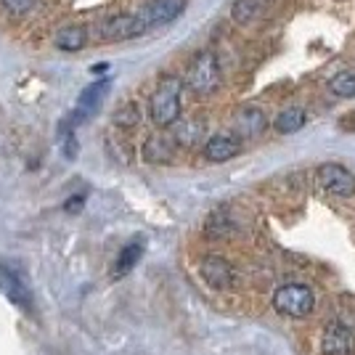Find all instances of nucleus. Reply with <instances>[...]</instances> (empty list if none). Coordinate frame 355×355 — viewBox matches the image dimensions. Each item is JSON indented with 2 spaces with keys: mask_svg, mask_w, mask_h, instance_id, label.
Masks as SVG:
<instances>
[{
  "mask_svg": "<svg viewBox=\"0 0 355 355\" xmlns=\"http://www.w3.org/2000/svg\"><path fill=\"white\" fill-rule=\"evenodd\" d=\"M0 3L11 16H27L35 8V0H0Z\"/></svg>",
  "mask_w": 355,
  "mask_h": 355,
  "instance_id": "22",
  "label": "nucleus"
},
{
  "mask_svg": "<svg viewBox=\"0 0 355 355\" xmlns=\"http://www.w3.org/2000/svg\"><path fill=\"white\" fill-rule=\"evenodd\" d=\"M0 289L6 292V297L14 302L21 311H32V297L27 292V286L16 279V273L11 270H0Z\"/></svg>",
  "mask_w": 355,
  "mask_h": 355,
  "instance_id": "12",
  "label": "nucleus"
},
{
  "mask_svg": "<svg viewBox=\"0 0 355 355\" xmlns=\"http://www.w3.org/2000/svg\"><path fill=\"white\" fill-rule=\"evenodd\" d=\"M239 151H241V138L236 133L209 135L205 148H202V154H205L207 162H228V159L239 157Z\"/></svg>",
  "mask_w": 355,
  "mask_h": 355,
  "instance_id": "8",
  "label": "nucleus"
},
{
  "mask_svg": "<svg viewBox=\"0 0 355 355\" xmlns=\"http://www.w3.org/2000/svg\"><path fill=\"white\" fill-rule=\"evenodd\" d=\"M205 133V128H202V122H178L175 128V141L180 146H193L199 138Z\"/></svg>",
  "mask_w": 355,
  "mask_h": 355,
  "instance_id": "19",
  "label": "nucleus"
},
{
  "mask_svg": "<svg viewBox=\"0 0 355 355\" xmlns=\"http://www.w3.org/2000/svg\"><path fill=\"white\" fill-rule=\"evenodd\" d=\"M144 157H146L148 162H170L173 144L167 138H162V135H154V138H148L146 144H144Z\"/></svg>",
  "mask_w": 355,
  "mask_h": 355,
  "instance_id": "17",
  "label": "nucleus"
},
{
  "mask_svg": "<svg viewBox=\"0 0 355 355\" xmlns=\"http://www.w3.org/2000/svg\"><path fill=\"white\" fill-rule=\"evenodd\" d=\"M144 239H133V241H128L117 254V263H114V279H122V276H128L135 266H138V260L144 257Z\"/></svg>",
  "mask_w": 355,
  "mask_h": 355,
  "instance_id": "13",
  "label": "nucleus"
},
{
  "mask_svg": "<svg viewBox=\"0 0 355 355\" xmlns=\"http://www.w3.org/2000/svg\"><path fill=\"white\" fill-rule=\"evenodd\" d=\"M148 30L144 14H119L106 19L101 24V35L112 43H125V40H133V37H141L144 32Z\"/></svg>",
  "mask_w": 355,
  "mask_h": 355,
  "instance_id": "6",
  "label": "nucleus"
},
{
  "mask_svg": "<svg viewBox=\"0 0 355 355\" xmlns=\"http://www.w3.org/2000/svg\"><path fill=\"white\" fill-rule=\"evenodd\" d=\"M183 11H186V0H151L141 14L146 19L148 30H151V27H162V24L175 21Z\"/></svg>",
  "mask_w": 355,
  "mask_h": 355,
  "instance_id": "10",
  "label": "nucleus"
},
{
  "mask_svg": "<svg viewBox=\"0 0 355 355\" xmlns=\"http://www.w3.org/2000/svg\"><path fill=\"white\" fill-rule=\"evenodd\" d=\"M273 308L289 318H305L315 308V295L305 284H282L273 292Z\"/></svg>",
  "mask_w": 355,
  "mask_h": 355,
  "instance_id": "2",
  "label": "nucleus"
},
{
  "mask_svg": "<svg viewBox=\"0 0 355 355\" xmlns=\"http://www.w3.org/2000/svg\"><path fill=\"white\" fill-rule=\"evenodd\" d=\"M315 180L326 193L331 196H353L355 193V175L337 162H326L315 170Z\"/></svg>",
  "mask_w": 355,
  "mask_h": 355,
  "instance_id": "5",
  "label": "nucleus"
},
{
  "mask_svg": "<svg viewBox=\"0 0 355 355\" xmlns=\"http://www.w3.org/2000/svg\"><path fill=\"white\" fill-rule=\"evenodd\" d=\"M321 350L324 355H353L355 353V334L340 321L326 324L321 334Z\"/></svg>",
  "mask_w": 355,
  "mask_h": 355,
  "instance_id": "7",
  "label": "nucleus"
},
{
  "mask_svg": "<svg viewBox=\"0 0 355 355\" xmlns=\"http://www.w3.org/2000/svg\"><path fill=\"white\" fill-rule=\"evenodd\" d=\"M199 276L202 282L212 286V289H231L239 282V270L234 268L231 260H225L220 254H207L202 263H199Z\"/></svg>",
  "mask_w": 355,
  "mask_h": 355,
  "instance_id": "4",
  "label": "nucleus"
},
{
  "mask_svg": "<svg viewBox=\"0 0 355 355\" xmlns=\"http://www.w3.org/2000/svg\"><path fill=\"white\" fill-rule=\"evenodd\" d=\"M305 122H308V112L302 106H289V109L279 112V117L273 119V128H276V133L292 135L297 130H302Z\"/></svg>",
  "mask_w": 355,
  "mask_h": 355,
  "instance_id": "14",
  "label": "nucleus"
},
{
  "mask_svg": "<svg viewBox=\"0 0 355 355\" xmlns=\"http://www.w3.org/2000/svg\"><path fill=\"white\" fill-rule=\"evenodd\" d=\"M186 85L196 96H209V93L218 90V85H220V64H218L212 51L196 53V59L191 61L189 74H186Z\"/></svg>",
  "mask_w": 355,
  "mask_h": 355,
  "instance_id": "3",
  "label": "nucleus"
},
{
  "mask_svg": "<svg viewBox=\"0 0 355 355\" xmlns=\"http://www.w3.org/2000/svg\"><path fill=\"white\" fill-rule=\"evenodd\" d=\"M254 14H257V3L254 0H236L234 8H231V16H234V21H239V24L252 21Z\"/></svg>",
  "mask_w": 355,
  "mask_h": 355,
  "instance_id": "21",
  "label": "nucleus"
},
{
  "mask_svg": "<svg viewBox=\"0 0 355 355\" xmlns=\"http://www.w3.org/2000/svg\"><path fill=\"white\" fill-rule=\"evenodd\" d=\"M329 90L340 98H355V72L353 69H345V72H337L329 83Z\"/></svg>",
  "mask_w": 355,
  "mask_h": 355,
  "instance_id": "18",
  "label": "nucleus"
},
{
  "mask_svg": "<svg viewBox=\"0 0 355 355\" xmlns=\"http://www.w3.org/2000/svg\"><path fill=\"white\" fill-rule=\"evenodd\" d=\"M53 43H56L59 51H80L88 43V35H85L83 27H64V30L56 32Z\"/></svg>",
  "mask_w": 355,
  "mask_h": 355,
  "instance_id": "15",
  "label": "nucleus"
},
{
  "mask_svg": "<svg viewBox=\"0 0 355 355\" xmlns=\"http://www.w3.org/2000/svg\"><path fill=\"white\" fill-rule=\"evenodd\" d=\"M138 119H141V109H138V104L128 101L125 106H119L117 109V114H114V125H117V128H125V130H130V128L138 125Z\"/></svg>",
  "mask_w": 355,
  "mask_h": 355,
  "instance_id": "20",
  "label": "nucleus"
},
{
  "mask_svg": "<svg viewBox=\"0 0 355 355\" xmlns=\"http://www.w3.org/2000/svg\"><path fill=\"white\" fill-rule=\"evenodd\" d=\"M106 93H109V80H98V83H93L90 88H85L80 93V98H77V106H74V114H72V125L77 122H83V119H88L101 101L106 98Z\"/></svg>",
  "mask_w": 355,
  "mask_h": 355,
  "instance_id": "11",
  "label": "nucleus"
},
{
  "mask_svg": "<svg viewBox=\"0 0 355 355\" xmlns=\"http://www.w3.org/2000/svg\"><path fill=\"white\" fill-rule=\"evenodd\" d=\"M180 96H183V83L175 74H164L159 80V85L151 96V119L157 128H170L180 119Z\"/></svg>",
  "mask_w": 355,
  "mask_h": 355,
  "instance_id": "1",
  "label": "nucleus"
},
{
  "mask_svg": "<svg viewBox=\"0 0 355 355\" xmlns=\"http://www.w3.org/2000/svg\"><path fill=\"white\" fill-rule=\"evenodd\" d=\"M268 128V117L260 106H241L234 117V133L239 138H257Z\"/></svg>",
  "mask_w": 355,
  "mask_h": 355,
  "instance_id": "9",
  "label": "nucleus"
},
{
  "mask_svg": "<svg viewBox=\"0 0 355 355\" xmlns=\"http://www.w3.org/2000/svg\"><path fill=\"white\" fill-rule=\"evenodd\" d=\"M231 231H234V223H231L225 209H215L205 220V236L207 239H225Z\"/></svg>",
  "mask_w": 355,
  "mask_h": 355,
  "instance_id": "16",
  "label": "nucleus"
}]
</instances>
